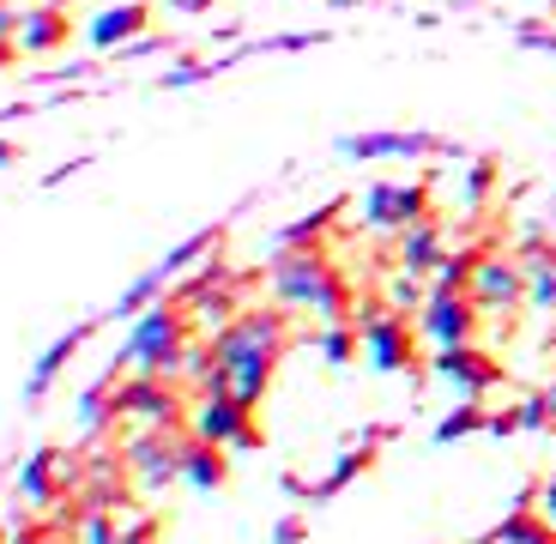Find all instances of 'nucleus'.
I'll return each instance as SVG.
<instances>
[{"mask_svg":"<svg viewBox=\"0 0 556 544\" xmlns=\"http://www.w3.org/2000/svg\"><path fill=\"white\" fill-rule=\"evenodd\" d=\"M285 315H291L285 303H278V308H242V315L224 327V333H212V351H218L224 381H230V393H242L249 405L266 400L278 357H285V345H291V327H285Z\"/></svg>","mask_w":556,"mask_h":544,"instance_id":"1","label":"nucleus"},{"mask_svg":"<svg viewBox=\"0 0 556 544\" xmlns=\"http://www.w3.org/2000/svg\"><path fill=\"white\" fill-rule=\"evenodd\" d=\"M266 291L273 303L296 308V315H315V321H351V284L320 249H273L266 261Z\"/></svg>","mask_w":556,"mask_h":544,"instance_id":"2","label":"nucleus"},{"mask_svg":"<svg viewBox=\"0 0 556 544\" xmlns=\"http://www.w3.org/2000/svg\"><path fill=\"white\" fill-rule=\"evenodd\" d=\"M181 351H188V308L157 296L146 315L127 321V345H122V357H115V369H127V376H169V381H181Z\"/></svg>","mask_w":556,"mask_h":544,"instance_id":"3","label":"nucleus"},{"mask_svg":"<svg viewBox=\"0 0 556 544\" xmlns=\"http://www.w3.org/2000/svg\"><path fill=\"white\" fill-rule=\"evenodd\" d=\"M188 435H200V442H224V447H237V454L261 447L254 405L242 400V393H230V388H206L194 405H188Z\"/></svg>","mask_w":556,"mask_h":544,"instance_id":"4","label":"nucleus"},{"mask_svg":"<svg viewBox=\"0 0 556 544\" xmlns=\"http://www.w3.org/2000/svg\"><path fill=\"white\" fill-rule=\"evenodd\" d=\"M351 321H357V333H363L369 369H381V376H405V369H412V321H405L388 296H381V303H357Z\"/></svg>","mask_w":556,"mask_h":544,"instance_id":"5","label":"nucleus"},{"mask_svg":"<svg viewBox=\"0 0 556 544\" xmlns=\"http://www.w3.org/2000/svg\"><path fill=\"white\" fill-rule=\"evenodd\" d=\"M357 218L376 237H400L417 218H430V181H369L357 200Z\"/></svg>","mask_w":556,"mask_h":544,"instance_id":"6","label":"nucleus"},{"mask_svg":"<svg viewBox=\"0 0 556 544\" xmlns=\"http://www.w3.org/2000/svg\"><path fill=\"white\" fill-rule=\"evenodd\" d=\"M466 291L484 308V321H515V308L527 303V261L520 254H502V249H484Z\"/></svg>","mask_w":556,"mask_h":544,"instance_id":"7","label":"nucleus"},{"mask_svg":"<svg viewBox=\"0 0 556 544\" xmlns=\"http://www.w3.org/2000/svg\"><path fill=\"white\" fill-rule=\"evenodd\" d=\"M181 447H188V435L139 423V430L122 442V460H127V472H134V484L157 496V490L181 484Z\"/></svg>","mask_w":556,"mask_h":544,"instance_id":"8","label":"nucleus"},{"mask_svg":"<svg viewBox=\"0 0 556 544\" xmlns=\"http://www.w3.org/2000/svg\"><path fill=\"white\" fill-rule=\"evenodd\" d=\"M85 484V466L73 460L67 447H37V454H25V466L13 472V490L25 508H55L67 490Z\"/></svg>","mask_w":556,"mask_h":544,"instance_id":"9","label":"nucleus"},{"mask_svg":"<svg viewBox=\"0 0 556 544\" xmlns=\"http://www.w3.org/2000/svg\"><path fill=\"white\" fill-rule=\"evenodd\" d=\"M339 157L351 164H381V157H459L454 140L424 134V127H376V134H345Z\"/></svg>","mask_w":556,"mask_h":544,"instance_id":"10","label":"nucleus"},{"mask_svg":"<svg viewBox=\"0 0 556 544\" xmlns=\"http://www.w3.org/2000/svg\"><path fill=\"white\" fill-rule=\"evenodd\" d=\"M115 418L152 423V430H181L188 412H181V393L169 376H127L115 381Z\"/></svg>","mask_w":556,"mask_h":544,"instance_id":"11","label":"nucleus"},{"mask_svg":"<svg viewBox=\"0 0 556 544\" xmlns=\"http://www.w3.org/2000/svg\"><path fill=\"white\" fill-rule=\"evenodd\" d=\"M478 327H484V308L472 303V291H435L430 284V296L417 308V333L430 345H472Z\"/></svg>","mask_w":556,"mask_h":544,"instance_id":"12","label":"nucleus"},{"mask_svg":"<svg viewBox=\"0 0 556 544\" xmlns=\"http://www.w3.org/2000/svg\"><path fill=\"white\" fill-rule=\"evenodd\" d=\"M430 369L447 381V388H459V393H472V400H490V393L502 388V363L490 357L484 345H435V357H430Z\"/></svg>","mask_w":556,"mask_h":544,"instance_id":"13","label":"nucleus"},{"mask_svg":"<svg viewBox=\"0 0 556 544\" xmlns=\"http://www.w3.org/2000/svg\"><path fill=\"white\" fill-rule=\"evenodd\" d=\"M98 327H103V315H98V321L67 327V333H55L49 345H42V357L30 363V376H25V405H42V400H49V388L61 381V369H67V363L79 357V351H85V339L98 333Z\"/></svg>","mask_w":556,"mask_h":544,"instance_id":"14","label":"nucleus"},{"mask_svg":"<svg viewBox=\"0 0 556 544\" xmlns=\"http://www.w3.org/2000/svg\"><path fill=\"white\" fill-rule=\"evenodd\" d=\"M139 30H152V7H146V0H115V7L85 18V42H91L98 55H115V49L134 42Z\"/></svg>","mask_w":556,"mask_h":544,"instance_id":"15","label":"nucleus"},{"mask_svg":"<svg viewBox=\"0 0 556 544\" xmlns=\"http://www.w3.org/2000/svg\"><path fill=\"white\" fill-rule=\"evenodd\" d=\"M73 42V13L55 0H37L25 7V25H18V55H55Z\"/></svg>","mask_w":556,"mask_h":544,"instance_id":"16","label":"nucleus"},{"mask_svg":"<svg viewBox=\"0 0 556 544\" xmlns=\"http://www.w3.org/2000/svg\"><path fill=\"white\" fill-rule=\"evenodd\" d=\"M181 484L188 490H224L230 484V447L188 435V447H181Z\"/></svg>","mask_w":556,"mask_h":544,"instance_id":"17","label":"nucleus"},{"mask_svg":"<svg viewBox=\"0 0 556 544\" xmlns=\"http://www.w3.org/2000/svg\"><path fill=\"white\" fill-rule=\"evenodd\" d=\"M447 242H442V224L435 218H417L412 230H400V254H393V266H412V273H424L430 279L435 266H442Z\"/></svg>","mask_w":556,"mask_h":544,"instance_id":"18","label":"nucleus"},{"mask_svg":"<svg viewBox=\"0 0 556 544\" xmlns=\"http://www.w3.org/2000/svg\"><path fill=\"white\" fill-rule=\"evenodd\" d=\"M520 261H527V308L556 315V249L532 242V249H520Z\"/></svg>","mask_w":556,"mask_h":544,"instance_id":"19","label":"nucleus"},{"mask_svg":"<svg viewBox=\"0 0 556 544\" xmlns=\"http://www.w3.org/2000/svg\"><path fill=\"white\" fill-rule=\"evenodd\" d=\"M115 381H122V369L98 376L91 388L79 393V412H73V430H79V435H98L103 423H122V418H115Z\"/></svg>","mask_w":556,"mask_h":544,"instance_id":"20","label":"nucleus"},{"mask_svg":"<svg viewBox=\"0 0 556 544\" xmlns=\"http://www.w3.org/2000/svg\"><path fill=\"white\" fill-rule=\"evenodd\" d=\"M164 291H169L164 266H146V273H139L134 284H122V296H115V303L103 308V321H134V315H146V308H152Z\"/></svg>","mask_w":556,"mask_h":544,"instance_id":"21","label":"nucleus"},{"mask_svg":"<svg viewBox=\"0 0 556 544\" xmlns=\"http://www.w3.org/2000/svg\"><path fill=\"white\" fill-rule=\"evenodd\" d=\"M369 466H376V442L363 435V447H345V454L333 460V472H327L315 490H308V503H327V496H339V490H345V484H357V478L369 472Z\"/></svg>","mask_w":556,"mask_h":544,"instance_id":"22","label":"nucleus"},{"mask_svg":"<svg viewBox=\"0 0 556 544\" xmlns=\"http://www.w3.org/2000/svg\"><path fill=\"white\" fill-rule=\"evenodd\" d=\"M218 242H224V224H206V230H194V237H181V242H176V249H169V254H164V261H157V266H164V279H169V284H176V279H181V273H194V266H200V261H206V254H212V249H218Z\"/></svg>","mask_w":556,"mask_h":544,"instance_id":"23","label":"nucleus"},{"mask_svg":"<svg viewBox=\"0 0 556 544\" xmlns=\"http://www.w3.org/2000/svg\"><path fill=\"white\" fill-rule=\"evenodd\" d=\"M490 423V405L484 400H472V393H459V405L447 412L442 423H435V447H454V442H466V435H478Z\"/></svg>","mask_w":556,"mask_h":544,"instance_id":"24","label":"nucleus"},{"mask_svg":"<svg viewBox=\"0 0 556 544\" xmlns=\"http://www.w3.org/2000/svg\"><path fill=\"white\" fill-rule=\"evenodd\" d=\"M237 279H224V284H206V291H194L188 303H194V321L212 327V333H224V327L237 321V291H230Z\"/></svg>","mask_w":556,"mask_h":544,"instance_id":"25","label":"nucleus"},{"mask_svg":"<svg viewBox=\"0 0 556 544\" xmlns=\"http://www.w3.org/2000/svg\"><path fill=\"white\" fill-rule=\"evenodd\" d=\"M363 351V333H357V321H320V333H315V357L320 363H333V369H345L351 357Z\"/></svg>","mask_w":556,"mask_h":544,"instance_id":"26","label":"nucleus"},{"mask_svg":"<svg viewBox=\"0 0 556 544\" xmlns=\"http://www.w3.org/2000/svg\"><path fill=\"white\" fill-rule=\"evenodd\" d=\"M242 55H218V61H176V67L157 73V91H188V85H206L218 79V73H230Z\"/></svg>","mask_w":556,"mask_h":544,"instance_id":"27","label":"nucleus"},{"mask_svg":"<svg viewBox=\"0 0 556 544\" xmlns=\"http://www.w3.org/2000/svg\"><path fill=\"white\" fill-rule=\"evenodd\" d=\"M333 218H339V200H333V206H320V212H308V218H296V224H285V230L273 237V249H315Z\"/></svg>","mask_w":556,"mask_h":544,"instance_id":"28","label":"nucleus"},{"mask_svg":"<svg viewBox=\"0 0 556 544\" xmlns=\"http://www.w3.org/2000/svg\"><path fill=\"white\" fill-rule=\"evenodd\" d=\"M73 532H79V544H122V515H115V508H91V503H85Z\"/></svg>","mask_w":556,"mask_h":544,"instance_id":"29","label":"nucleus"},{"mask_svg":"<svg viewBox=\"0 0 556 544\" xmlns=\"http://www.w3.org/2000/svg\"><path fill=\"white\" fill-rule=\"evenodd\" d=\"M478 254H484V249L442 254V266L430 273V284H435V291H466V284H472V273H478Z\"/></svg>","mask_w":556,"mask_h":544,"instance_id":"30","label":"nucleus"},{"mask_svg":"<svg viewBox=\"0 0 556 544\" xmlns=\"http://www.w3.org/2000/svg\"><path fill=\"white\" fill-rule=\"evenodd\" d=\"M424 296H430V279L424 273H412V266H393V279H388V303L400 308H424Z\"/></svg>","mask_w":556,"mask_h":544,"instance_id":"31","label":"nucleus"},{"mask_svg":"<svg viewBox=\"0 0 556 544\" xmlns=\"http://www.w3.org/2000/svg\"><path fill=\"white\" fill-rule=\"evenodd\" d=\"M212 376H218V351H212V345H188V351H181V381H194V388L206 393Z\"/></svg>","mask_w":556,"mask_h":544,"instance_id":"32","label":"nucleus"},{"mask_svg":"<svg viewBox=\"0 0 556 544\" xmlns=\"http://www.w3.org/2000/svg\"><path fill=\"white\" fill-rule=\"evenodd\" d=\"M490 188H496V157H478V164L466 169V206L478 212L490 200Z\"/></svg>","mask_w":556,"mask_h":544,"instance_id":"33","label":"nucleus"},{"mask_svg":"<svg viewBox=\"0 0 556 544\" xmlns=\"http://www.w3.org/2000/svg\"><path fill=\"white\" fill-rule=\"evenodd\" d=\"M164 49H176V42L157 37V30H139L134 42H122V49H115V61H152V55H164Z\"/></svg>","mask_w":556,"mask_h":544,"instance_id":"34","label":"nucleus"},{"mask_svg":"<svg viewBox=\"0 0 556 544\" xmlns=\"http://www.w3.org/2000/svg\"><path fill=\"white\" fill-rule=\"evenodd\" d=\"M515 412H520V430H551V423H556L551 393H532V400H520V405H515Z\"/></svg>","mask_w":556,"mask_h":544,"instance_id":"35","label":"nucleus"},{"mask_svg":"<svg viewBox=\"0 0 556 544\" xmlns=\"http://www.w3.org/2000/svg\"><path fill=\"white\" fill-rule=\"evenodd\" d=\"M157 532H164V520L157 515H122V544H157Z\"/></svg>","mask_w":556,"mask_h":544,"instance_id":"36","label":"nucleus"},{"mask_svg":"<svg viewBox=\"0 0 556 544\" xmlns=\"http://www.w3.org/2000/svg\"><path fill=\"white\" fill-rule=\"evenodd\" d=\"M515 42H520V49H539V55H556V30L551 25H532V18H527V25H515Z\"/></svg>","mask_w":556,"mask_h":544,"instance_id":"37","label":"nucleus"},{"mask_svg":"<svg viewBox=\"0 0 556 544\" xmlns=\"http://www.w3.org/2000/svg\"><path fill=\"white\" fill-rule=\"evenodd\" d=\"M303 539H308V520H303V515H285V520L273 527V544H303Z\"/></svg>","mask_w":556,"mask_h":544,"instance_id":"38","label":"nucleus"},{"mask_svg":"<svg viewBox=\"0 0 556 544\" xmlns=\"http://www.w3.org/2000/svg\"><path fill=\"white\" fill-rule=\"evenodd\" d=\"M18 25H25V7L18 0H0V37L18 42Z\"/></svg>","mask_w":556,"mask_h":544,"instance_id":"39","label":"nucleus"},{"mask_svg":"<svg viewBox=\"0 0 556 544\" xmlns=\"http://www.w3.org/2000/svg\"><path fill=\"white\" fill-rule=\"evenodd\" d=\"M520 430V412L508 405V412H490V423H484V435H515Z\"/></svg>","mask_w":556,"mask_h":544,"instance_id":"40","label":"nucleus"},{"mask_svg":"<svg viewBox=\"0 0 556 544\" xmlns=\"http://www.w3.org/2000/svg\"><path fill=\"white\" fill-rule=\"evenodd\" d=\"M13 61H18V42H7V37H0V73L13 67Z\"/></svg>","mask_w":556,"mask_h":544,"instance_id":"41","label":"nucleus"},{"mask_svg":"<svg viewBox=\"0 0 556 544\" xmlns=\"http://www.w3.org/2000/svg\"><path fill=\"white\" fill-rule=\"evenodd\" d=\"M18 164V146L13 140H0V169H13Z\"/></svg>","mask_w":556,"mask_h":544,"instance_id":"42","label":"nucleus"},{"mask_svg":"<svg viewBox=\"0 0 556 544\" xmlns=\"http://www.w3.org/2000/svg\"><path fill=\"white\" fill-rule=\"evenodd\" d=\"M169 7H176V13H206L212 0H169Z\"/></svg>","mask_w":556,"mask_h":544,"instance_id":"43","label":"nucleus"},{"mask_svg":"<svg viewBox=\"0 0 556 544\" xmlns=\"http://www.w3.org/2000/svg\"><path fill=\"white\" fill-rule=\"evenodd\" d=\"M13 544H42V539H37V532H18V539H13Z\"/></svg>","mask_w":556,"mask_h":544,"instance_id":"44","label":"nucleus"},{"mask_svg":"<svg viewBox=\"0 0 556 544\" xmlns=\"http://www.w3.org/2000/svg\"><path fill=\"white\" fill-rule=\"evenodd\" d=\"M55 7H67V13H73V7H79V0H55Z\"/></svg>","mask_w":556,"mask_h":544,"instance_id":"45","label":"nucleus"},{"mask_svg":"<svg viewBox=\"0 0 556 544\" xmlns=\"http://www.w3.org/2000/svg\"><path fill=\"white\" fill-rule=\"evenodd\" d=\"M539 7H551V13H556V0H539Z\"/></svg>","mask_w":556,"mask_h":544,"instance_id":"46","label":"nucleus"},{"mask_svg":"<svg viewBox=\"0 0 556 544\" xmlns=\"http://www.w3.org/2000/svg\"><path fill=\"white\" fill-rule=\"evenodd\" d=\"M0 484H7V466H0Z\"/></svg>","mask_w":556,"mask_h":544,"instance_id":"47","label":"nucleus"}]
</instances>
